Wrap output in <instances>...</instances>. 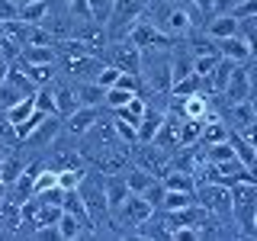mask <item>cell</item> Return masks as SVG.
<instances>
[{"label":"cell","instance_id":"cell-23","mask_svg":"<svg viewBox=\"0 0 257 241\" xmlns=\"http://www.w3.org/2000/svg\"><path fill=\"white\" fill-rule=\"evenodd\" d=\"M228 16H235V20H244V16H257V0H238V4L228 10Z\"/></svg>","mask_w":257,"mask_h":241},{"label":"cell","instance_id":"cell-3","mask_svg":"<svg viewBox=\"0 0 257 241\" xmlns=\"http://www.w3.org/2000/svg\"><path fill=\"white\" fill-rule=\"evenodd\" d=\"M196 203L203 206L209 215H215V219L235 225V222H231V193H228V187H225V183L199 180V183H196Z\"/></svg>","mask_w":257,"mask_h":241},{"label":"cell","instance_id":"cell-6","mask_svg":"<svg viewBox=\"0 0 257 241\" xmlns=\"http://www.w3.org/2000/svg\"><path fill=\"white\" fill-rule=\"evenodd\" d=\"M103 61L112 64L119 71H128V74H139L142 71V48L132 45L128 39H112V42L103 48Z\"/></svg>","mask_w":257,"mask_h":241},{"label":"cell","instance_id":"cell-26","mask_svg":"<svg viewBox=\"0 0 257 241\" xmlns=\"http://www.w3.org/2000/svg\"><path fill=\"white\" fill-rule=\"evenodd\" d=\"M4 203H7V183L0 180V206H4Z\"/></svg>","mask_w":257,"mask_h":241},{"label":"cell","instance_id":"cell-14","mask_svg":"<svg viewBox=\"0 0 257 241\" xmlns=\"http://www.w3.org/2000/svg\"><path fill=\"white\" fill-rule=\"evenodd\" d=\"M228 139V126L219 119V112H209L203 119V135H199V145H212V142H225Z\"/></svg>","mask_w":257,"mask_h":241},{"label":"cell","instance_id":"cell-22","mask_svg":"<svg viewBox=\"0 0 257 241\" xmlns=\"http://www.w3.org/2000/svg\"><path fill=\"white\" fill-rule=\"evenodd\" d=\"M116 77H119V68H112V64H106V61H103V68H100V71L93 74V80H96V84L103 87V90L116 84Z\"/></svg>","mask_w":257,"mask_h":241},{"label":"cell","instance_id":"cell-20","mask_svg":"<svg viewBox=\"0 0 257 241\" xmlns=\"http://www.w3.org/2000/svg\"><path fill=\"white\" fill-rule=\"evenodd\" d=\"M23 96H26V93H23L20 87H16L13 80H10V77H4V80H0V109H10L16 100H23Z\"/></svg>","mask_w":257,"mask_h":241},{"label":"cell","instance_id":"cell-27","mask_svg":"<svg viewBox=\"0 0 257 241\" xmlns=\"http://www.w3.org/2000/svg\"><path fill=\"white\" fill-rule=\"evenodd\" d=\"M7 77V61H0V80Z\"/></svg>","mask_w":257,"mask_h":241},{"label":"cell","instance_id":"cell-4","mask_svg":"<svg viewBox=\"0 0 257 241\" xmlns=\"http://www.w3.org/2000/svg\"><path fill=\"white\" fill-rule=\"evenodd\" d=\"M122 39H128L132 45H139L142 52H164V48H171L174 45V39L171 36H164L155 23L148 20V16H139V20L132 23V26L125 29V36Z\"/></svg>","mask_w":257,"mask_h":241},{"label":"cell","instance_id":"cell-16","mask_svg":"<svg viewBox=\"0 0 257 241\" xmlns=\"http://www.w3.org/2000/svg\"><path fill=\"white\" fill-rule=\"evenodd\" d=\"M187 206H196V190H167L164 187V196H161L158 209H187Z\"/></svg>","mask_w":257,"mask_h":241},{"label":"cell","instance_id":"cell-17","mask_svg":"<svg viewBox=\"0 0 257 241\" xmlns=\"http://www.w3.org/2000/svg\"><path fill=\"white\" fill-rule=\"evenodd\" d=\"M48 10H52V0H29V4H20V16L16 20H26V23H42Z\"/></svg>","mask_w":257,"mask_h":241},{"label":"cell","instance_id":"cell-9","mask_svg":"<svg viewBox=\"0 0 257 241\" xmlns=\"http://www.w3.org/2000/svg\"><path fill=\"white\" fill-rule=\"evenodd\" d=\"M55 235H58L61 241H77V238H90V228H87L77 215H71V212L61 209L58 222H55Z\"/></svg>","mask_w":257,"mask_h":241},{"label":"cell","instance_id":"cell-19","mask_svg":"<svg viewBox=\"0 0 257 241\" xmlns=\"http://www.w3.org/2000/svg\"><path fill=\"white\" fill-rule=\"evenodd\" d=\"M32 109H36V103H32V96H23V100H16L10 109H4V116L10 119V123H13V129H16V126H20L23 119H26L29 112H32Z\"/></svg>","mask_w":257,"mask_h":241},{"label":"cell","instance_id":"cell-29","mask_svg":"<svg viewBox=\"0 0 257 241\" xmlns=\"http://www.w3.org/2000/svg\"><path fill=\"white\" fill-rule=\"evenodd\" d=\"M20 4H29V0H20Z\"/></svg>","mask_w":257,"mask_h":241},{"label":"cell","instance_id":"cell-8","mask_svg":"<svg viewBox=\"0 0 257 241\" xmlns=\"http://www.w3.org/2000/svg\"><path fill=\"white\" fill-rule=\"evenodd\" d=\"M215 52H219L222 58L235 61V64H247V61H254V48L247 45L244 39H238V36H228V39H215Z\"/></svg>","mask_w":257,"mask_h":241},{"label":"cell","instance_id":"cell-13","mask_svg":"<svg viewBox=\"0 0 257 241\" xmlns=\"http://www.w3.org/2000/svg\"><path fill=\"white\" fill-rule=\"evenodd\" d=\"M103 87L96 80H74V96L77 106H103Z\"/></svg>","mask_w":257,"mask_h":241},{"label":"cell","instance_id":"cell-10","mask_svg":"<svg viewBox=\"0 0 257 241\" xmlns=\"http://www.w3.org/2000/svg\"><path fill=\"white\" fill-rule=\"evenodd\" d=\"M228 145L235 148V158L241 161L244 167H257V142H251V139H244L241 132H231L228 129Z\"/></svg>","mask_w":257,"mask_h":241},{"label":"cell","instance_id":"cell-12","mask_svg":"<svg viewBox=\"0 0 257 241\" xmlns=\"http://www.w3.org/2000/svg\"><path fill=\"white\" fill-rule=\"evenodd\" d=\"M13 64H20V71L36 87H45V84H52V80L58 77V64H26V61H20V58H13Z\"/></svg>","mask_w":257,"mask_h":241},{"label":"cell","instance_id":"cell-25","mask_svg":"<svg viewBox=\"0 0 257 241\" xmlns=\"http://www.w3.org/2000/svg\"><path fill=\"white\" fill-rule=\"evenodd\" d=\"M238 0H212V13H228Z\"/></svg>","mask_w":257,"mask_h":241},{"label":"cell","instance_id":"cell-11","mask_svg":"<svg viewBox=\"0 0 257 241\" xmlns=\"http://www.w3.org/2000/svg\"><path fill=\"white\" fill-rule=\"evenodd\" d=\"M180 112L183 119H206L212 112V100L206 93H190V96H180Z\"/></svg>","mask_w":257,"mask_h":241},{"label":"cell","instance_id":"cell-2","mask_svg":"<svg viewBox=\"0 0 257 241\" xmlns=\"http://www.w3.org/2000/svg\"><path fill=\"white\" fill-rule=\"evenodd\" d=\"M231 193V222L244 241L257 238V180H235L228 183Z\"/></svg>","mask_w":257,"mask_h":241},{"label":"cell","instance_id":"cell-24","mask_svg":"<svg viewBox=\"0 0 257 241\" xmlns=\"http://www.w3.org/2000/svg\"><path fill=\"white\" fill-rule=\"evenodd\" d=\"M187 4L193 7V13H196L199 20H203V26H206L209 16H215V13H212V0H187Z\"/></svg>","mask_w":257,"mask_h":241},{"label":"cell","instance_id":"cell-28","mask_svg":"<svg viewBox=\"0 0 257 241\" xmlns=\"http://www.w3.org/2000/svg\"><path fill=\"white\" fill-rule=\"evenodd\" d=\"M7 151H10V148H7V145H0V161H4V155H7Z\"/></svg>","mask_w":257,"mask_h":241},{"label":"cell","instance_id":"cell-18","mask_svg":"<svg viewBox=\"0 0 257 241\" xmlns=\"http://www.w3.org/2000/svg\"><path fill=\"white\" fill-rule=\"evenodd\" d=\"M90 167H61L58 171V187L61 190H77V183L87 177Z\"/></svg>","mask_w":257,"mask_h":241},{"label":"cell","instance_id":"cell-7","mask_svg":"<svg viewBox=\"0 0 257 241\" xmlns=\"http://www.w3.org/2000/svg\"><path fill=\"white\" fill-rule=\"evenodd\" d=\"M100 112H103V106H77L74 112H68V116H61V132L58 135H64V139H71V142H77L80 135L90 129L96 119H100Z\"/></svg>","mask_w":257,"mask_h":241},{"label":"cell","instance_id":"cell-21","mask_svg":"<svg viewBox=\"0 0 257 241\" xmlns=\"http://www.w3.org/2000/svg\"><path fill=\"white\" fill-rule=\"evenodd\" d=\"M87 10H90V20H96V23L106 26L109 10H112V0H87Z\"/></svg>","mask_w":257,"mask_h":241},{"label":"cell","instance_id":"cell-5","mask_svg":"<svg viewBox=\"0 0 257 241\" xmlns=\"http://www.w3.org/2000/svg\"><path fill=\"white\" fill-rule=\"evenodd\" d=\"M148 4H151V0H112V10H109V20H106L109 42H112V39H122L125 29L132 26L145 10H148Z\"/></svg>","mask_w":257,"mask_h":241},{"label":"cell","instance_id":"cell-15","mask_svg":"<svg viewBox=\"0 0 257 241\" xmlns=\"http://www.w3.org/2000/svg\"><path fill=\"white\" fill-rule=\"evenodd\" d=\"M16 58L26 64H55V45H23Z\"/></svg>","mask_w":257,"mask_h":241},{"label":"cell","instance_id":"cell-1","mask_svg":"<svg viewBox=\"0 0 257 241\" xmlns=\"http://www.w3.org/2000/svg\"><path fill=\"white\" fill-rule=\"evenodd\" d=\"M142 16H148V20L171 39H187L193 29H203V20L193 13V7L187 0H151L148 10Z\"/></svg>","mask_w":257,"mask_h":241}]
</instances>
